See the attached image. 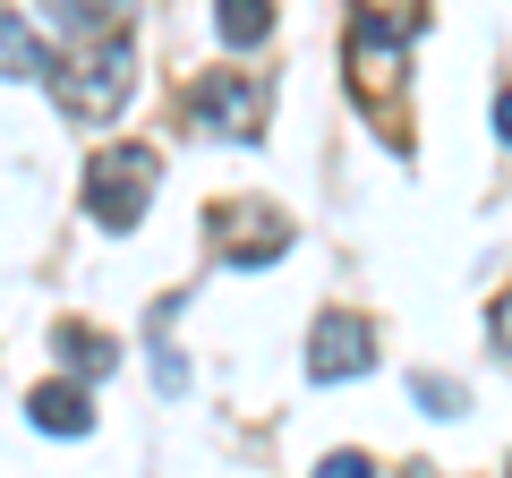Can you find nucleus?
<instances>
[{"mask_svg":"<svg viewBox=\"0 0 512 478\" xmlns=\"http://www.w3.org/2000/svg\"><path fill=\"white\" fill-rule=\"evenodd\" d=\"M43 86H52V103L69 111L77 129H103L111 111L128 103V86H137L128 35H111V43H86V52H60L52 69H43Z\"/></svg>","mask_w":512,"mask_h":478,"instance_id":"1","label":"nucleus"},{"mask_svg":"<svg viewBox=\"0 0 512 478\" xmlns=\"http://www.w3.org/2000/svg\"><path fill=\"white\" fill-rule=\"evenodd\" d=\"M154 188H163V154L154 146H111V154H94V171H86V214L103 222V231H137Z\"/></svg>","mask_w":512,"mask_h":478,"instance_id":"2","label":"nucleus"},{"mask_svg":"<svg viewBox=\"0 0 512 478\" xmlns=\"http://www.w3.org/2000/svg\"><path fill=\"white\" fill-rule=\"evenodd\" d=\"M188 120H197L205 137H265V86H248V77H197V94H188Z\"/></svg>","mask_w":512,"mask_h":478,"instance_id":"3","label":"nucleus"},{"mask_svg":"<svg viewBox=\"0 0 512 478\" xmlns=\"http://www.w3.org/2000/svg\"><path fill=\"white\" fill-rule=\"evenodd\" d=\"M376 368V333L359 316H325L308 333V385H342V376H367Z\"/></svg>","mask_w":512,"mask_h":478,"instance_id":"4","label":"nucleus"},{"mask_svg":"<svg viewBox=\"0 0 512 478\" xmlns=\"http://www.w3.org/2000/svg\"><path fill=\"white\" fill-rule=\"evenodd\" d=\"M350 86H359L367 111L393 103V94H402V43H376V35H359V26H350Z\"/></svg>","mask_w":512,"mask_h":478,"instance_id":"5","label":"nucleus"},{"mask_svg":"<svg viewBox=\"0 0 512 478\" xmlns=\"http://www.w3.org/2000/svg\"><path fill=\"white\" fill-rule=\"evenodd\" d=\"M214 231L231 239V265H274L291 248V222L282 214H214Z\"/></svg>","mask_w":512,"mask_h":478,"instance_id":"6","label":"nucleus"},{"mask_svg":"<svg viewBox=\"0 0 512 478\" xmlns=\"http://www.w3.org/2000/svg\"><path fill=\"white\" fill-rule=\"evenodd\" d=\"M26 419H35L43 436H86L94 402H86V385H35V393H26Z\"/></svg>","mask_w":512,"mask_h":478,"instance_id":"7","label":"nucleus"},{"mask_svg":"<svg viewBox=\"0 0 512 478\" xmlns=\"http://www.w3.org/2000/svg\"><path fill=\"white\" fill-rule=\"evenodd\" d=\"M52 350L69 359L77 376H111V368H120V342L94 333V325H77V316H69V325H52Z\"/></svg>","mask_w":512,"mask_h":478,"instance_id":"8","label":"nucleus"},{"mask_svg":"<svg viewBox=\"0 0 512 478\" xmlns=\"http://www.w3.org/2000/svg\"><path fill=\"white\" fill-rule=\"evenodd\" d=\"M359 9V35H376V43H410L427 26V0H350Z\"/></svg>","mask_w":512,"mask_h":478,"instance_id":"9","label":"nucleus"},{"mask_svg":"<svg viewBox=\"0 0 512 478\" xmlns=\"http://www.w3.org/2000/svg\"><path fill=\"white\" fill-rule=\"evenodd\" d=\"M43 69H52V52L35 43V26L0 18V77H43Z\"/></svg>","mask_w":512,"mask_h":478,"instance_id":"10","label":"nucleus"},{"mask_svg":"<svg viewBox=\"0 0 512 478\" xmlns=\"http://www.w3.org/2000/svg\"><path fill=\"white\" fill-rule=\"evenodd\" d=\"M214 26H222V43H265L274 35V0H214Z\"/></svg>","mask_w":512,"mask_h":478,"instance_id":"11","label":"nucleus"},{"mask_svg":"<svg viewBox=\"0 0 512 478\" xmlns=\"http://www.w3.org/2000/svg\"><path fill=\"white\" fill-rule=\"evenodd\" d=\"M316 478H376V461H367V453H325Z\"/></svg>","mask_w":512,"mask_h":478,"instance_id":"12","label":"nucleus"},{"mask_svg":"<svg viewBox=\"0 0 512 478\" xmlns=\"http://www.w3.org/2000/svg\"><path fill=\"white\" fill-rule=\"evenodd\" d=\"M419 402H427V410H461V385H436V376H419Z\"/></svg>","mask_w":512,"mask_h":478,"instance_id":"13","label":"nucleus"},{"mask_svg":"<svg viewBox=\"0 0 512 478\" xmlns=\"http://www.w3.org/2000/svg\"><path fill=\"white\" fill-rule=\"evenodd\" d=\"M495 137H504V146H512V86L495 94Z\"/></svg>","mask_w":512,"mask_h":478,"instance_id":"14","label":"nucleus"},{"mask_svg":"<svg viewBox=\"0 0 512 478\" xmlns=\"http://www.w3.org/2000/svg\"><path fill=\"white\" fill-rule=\"evenodd\" d=\"M495 342H504V350H512V291H504V299H495Z\"/></svg>","mask_w":512,"mask_h":478,"instance_id":"15","label":"nucleus"}]
</instances>
